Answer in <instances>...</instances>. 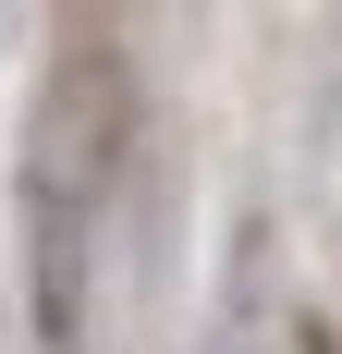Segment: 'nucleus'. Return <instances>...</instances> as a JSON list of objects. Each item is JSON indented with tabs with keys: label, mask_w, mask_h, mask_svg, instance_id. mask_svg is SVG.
I'll return each instance as SVG.
<instances>
[{
	"label": "nucleus",
	"mask_w": 342,
	"mask_h": 354,
	"mask_svg": "<svg viewBox=\"0 0 342 354\" xmlns=\"http://www.w3.org/2000/svg\"><path fill=\"white\" fill-rule=\"evenodd\" d=\"M25 281H37V354H86V306H73V196L37 159L25 171Z\"/></svg>",
	"instance_id": "f257e3e1"
}]
</instances>
